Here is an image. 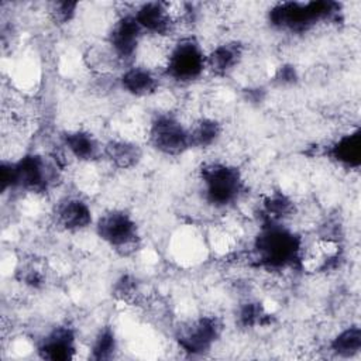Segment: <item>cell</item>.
<instances>
[{"mask_svg":"<svg viewBox=\"0 0 361 361\" xmlns=\"http://www.w3.org/2000/svg\"><path fill=\"white\" fill-rule=\"evenodd\" d=\"M199 185L203 202L214 210L234 207L245 192L241 171L234 164L221 159L207 161L200 166Z\"/></svg>","mask_w":361,"mask_h":361,"instance_id":"6da1fadb","label":"cell"},{"mask_svg":"<svg viewBox=\"0 0 361 361\" xmlns=\"http://www.w3.org/2000/svg\"><path fill=\"white\" fill-rule=\"evenodd\" d=\"M206 52L193 34L173 39L162 68V76L178 85L193 83L206 72Z\"/></svg>","mask_w":361,"mask_h":361,"instance_id":"3957f363","label":"cell"},{"mask_svg":"<svg viewBox=\"0 0 361 361\" xmlns=\"http://www.w3.org/2000/svg\"><path fill=\"white\" fill-rule=\"evenodd\" d=\"M223 323L214 314H202L186 320L176 330L179 347L189 354L210 351L221 337Z\"/></svg>","mask_w":361,"mask_h":361,"instance_id":"52a82bcc","label":"cell"},{"mask_svg":"<svg viewBox=\"0 0 361 361\" xmlns=\"http://www.w3.org/2000/svg\"><path fill=\"white\" fill-rule=\"evenodd\" d=\"M329 350L341 358H351L361 350V330L358 324H351L340 330L329 343Z\"/></svg>","mask_w":361,"mask_h":361,"instance_id":"2e32d148","label":"cell"},{"mask_svg":"<svg viewBox=\"0 0 361 361\" xmlns=\"http://www.w3.org/2000/svg\"><path fill=\"white\" fill-rule=\"evenodd\" d=\"M244 48L237 41H223L206 52V72L227 76L241 63Z\"/></svg>","mask_w":361,"mask_h":361,"instance_id":"7c38bea8","label":"cell"},{"mask_svg":"<svg viewBox=\"0 0 361 361\" xmlns=\"http://www.w3.org/2000/svg\"><path fill=\"white\" fill-rule=\"evenodd\" d=\"M189 126L176 113H158L148 124L147 141L159 154L178 157L190 149Z\"/></svg>","mask_w":361,"mask_h":361,"instance_id":"5b68a950","label":"cell"},{"mask_svg":"<svg viewBox=\"0 0 361 361\" xmlns=\"http://www.w3.org/2000/svg\"><path fill=\"white\" fill-rule=\"evenodd\" d=\"M190 147L210 148L214 147L223 134V126L213 117H197L189 126Z\"/></svg>","mask_w":361,"mask_h":361,"instance_id":"9a60e30c","label":"cell"},{"mask_svg":"<svg viewBox=\"0 0 361 361\" xmlns=\"http://www.w3.org/2000/svg\"><path fill=\"white\" fill-rule=\"evenodd\" d=\"M37 351L47 360L62 361L73 358L78 351L75 331L66 324L52 327L41 337Z\"/></svg>","mask_w":361,"mask_h":361,"instance_id":"8fae6325","label":"cell"},{"mask_svg":"<svg viewBox=\"0 0 361 361\" xmlns=\"http://www.w3.org/2000/svg\"><path fill=\"white\" fill-rule=\"evenodd\" d=\"M61 142L66 155L79 162L92 164L103 158L104 144L86 128H75L62 133Z\"/></svg>","mask_w":361,"mask_h":361,"instance_id":"30bf717a","label":"cell"},{"mask_svg":"<svg viewBox=\"0 0 361 361\" xmlns=\"http://www.w3.org/2000/svg\"><path fill=\"white\" fill-rule=\"evenodd\" d=\"M162 75L145 65L133 63L118 75V85L123 92L133 97H149L157 94Z\"/></svg>","mask_w":361,"mask_h":361,"instance_id":"9c48e42d","label":"cell"},{"mask_svg":"<svg viewBox=\"0 0 361 361\" xmlns=\"http://www.w3.org/2000/svg\"><path fill=\"white\" fill-rule=\"evenodd\" d=\"M117 351V338L114 330L109 326L100 327L90 344V355L94 360H110Z\"/></svg>","mask_w":361,"mask_h":361,"instance_id":"e0dca14e","label":"cell"},{"mask_svg":"<svg viewBox=\"0 0 361 361\" xmlns=\"http://www.w3.org/2000/svg\"><path fill=\"white\" fill-rule=\"evenodd\" d=\"M144 38L145 34L134 18L133 10H130L121 13L110 25L106 44L117 56L123 68H127L135 63Z\"/></svg>","mask_w":361,"mask_h":361,"instance_id":"8992f818","label":"cell"},{"mask_svg":"<svg viewBox=\"0 0 361 361\" xmlns=\"http://www.w3.org/2000/svg\"><path fill=\"white\" fill-rule=\"evenodd\" d=\"M103 158H106L116 169H131L140 164L142 149L133 140L111 138L104 142Z\"/></svg>","mask_w":361,"mask_h":361,"instance_id":"5bb4252c","label":"cell"},{"mask_svg":"<svg viewBox=\"0 0 361 361\" xmlns=\"http://www.w3.org/2000/svg\"><path fill=\"white\" fill-rule=\"evenodd\" d=\"M340 13V4L331 1H283L268 11L269 24L281 31L305 32L317 24L333 23Z\"/></svg>","mask_w":361,"mask_h":361,"instance_id":"7a4b0ae2","label":"cell"},{"mask_svg":"<svg viewBox=\"0 0 361 361\" xmlns=\"http://www.w3.org/2000/svg\"><path fill=\"white\" fill-rule=\"evenodd\" d=\"M97 237L121 257L133 255L141 244V234L135 219L124 209H110L94 221Z\"/></svg>","mask_w":361,"mask_h":361,"instance_id":"277c9868","label":"cell"},{"mask_svg":"<svg viewBox=\"0 0 361 361\" xmlns=\"http://www.w3.org/2000/svg\"><path fill=\"white\" fill-rule=\"evenodd\" d=\"M327 155L337 165L357 169L361 161V133L358 128L340 135L327 148Z\"/></svg>","mask_w":361,"mask_h":361,"instance_id":"4fadbf2b","label":"cell"},{"mask_svg":"<svg viewBox=\"0 0 361 361\" xmlns=\"http://www.w3.org/2000/svg\"><path fill=\"white\" fill-rule=\"evenodd\" d=\"M79 4L73 1H52L48 4V16L56 25L68 24L76 16Z\"/></svg>","mask_w":361,"mask_h":361,"instance_id":"ac0fdd59","label":"cell"},{"mask_svg":"<svg viewBox=\"0 0 361 361\" xmlns=\"http://www.w3.org/2000/svg\"><path fill=\"white\" fill-rule=\"evenodd\" d=\"M52 216L55 226L69 233L83 231L89 228L94 221L89 203L80 196L72 195H66L56 202Z\"/></svg>","mask_w":361,"mask_h":361,"instance_id":"ba28073f","label":"cell"}]
</instances>
